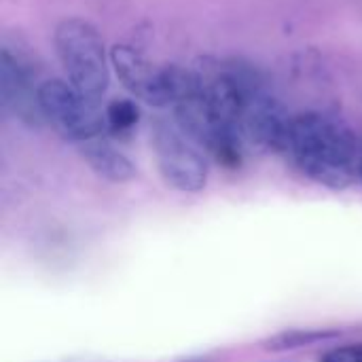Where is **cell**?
Segmentation results:
<instances>
[{
    "instance_id": "cell-1",
    "label": "cell",
    "mask_w": 362,
    "mask_h": 362,
    "mask_svg": "<svg viewBox=\"0 0 362 362\" xmlns=\"http://www.w3.org/2000/svg\"><path fill=\"white\" fill-rule=\"evenodd\" d=\"M361 146L354 129L337 115L305 110L293 117L286 155L297 170L331 191H344L358 178Z\"/></svg>"
},
{
    "instance_id": "cell-2",
    "label": "cell",
    "mask_w": 362,
    "mask_h": 362,
    "mask_svg": "<svg viewBox=\"0 0 362 362\" xmlns=\"http://www.w3.org/2000/svg\"><path fill=\"white\" fill-rule=\"evenodd\" d=\"M110 64L115 66L121 85L148 106L174 108L199 93L193 68H182L178 64L157 66L132 45H115L110 49Z\"/></svg>"
},
{
    "instance_id": "cell-3",
    "label": "cell",
    "mask_w": 362,
    "mask_h": 362,
    "mask_svg": "<svg viewBox=\"0 0 362 362\" xmlns=\"http://www.w3.org/2000/svg\"><path fill=\"white\" fill-rule=\"evenodd\" d=\"M53 45L70 85L100 102L108 91L110 70L98 28L83 17H66L53 30Z\"/></svg>"
},
{
    "instance_id": "cell-4",
    "label": "cell",
    "mask_w": 362,
    "mask_h": 362,
    "mask_svg": "<svg viewBox=\"0 0 362 362\" xmlns=\"http://www.w3.org/2000/svg\"><path fill=\"white\" fill-rule=\"evenodd\" d=\"M176 125L218 165L238 170L244 163L246 140L240 125L216 112L204 98L193 95L174 106Z\"/></svg>"
},
{
    "instance_id": "cell-5",
    "label": "cell",
    "mask_w": 362,
    "mask_h": 362,
    "mask_svg": "<svg viewBox=\"0 0 362 362\" xmlns=\"http://www.w3.org/2000/svg\"><path fill=\"white\" fill-rule=\"evenodd\" d=\"M38 102L45 121L68 142L83 144L106 134V117L100 102L83 95L70 83L59 78L40 81Z\"/></svg>"
},
{
    "instance_id": "cell-6",
    "label": "cell",
    "mask_w": 362,
    "mask_h": 362,
    "mask_svg": "<svg viewBox=\"0 0 362 362\" xmlns=\"http://www.w3.org/2000/svg\"><path fill=\"white\" fill-rule=\"evenodd\" d=\"M151 142L161 178L180 193H199L208 182V159L204 151L165 119L151 125Z\"/></svg>"
},
{
    "instance_id": "cell-7",
    "label": "cell",
    "mask_w": 362,
    "mask_h": 362,
    "mask_svg": "<svg viewBox=\"0 0 362 362\" xmlns=\"http://www.w3.org/2000/svg\"><path fill=\"white\" fill-rule=\"evenodd\" d=\"M38 68L34 57L19 42H4L0 49V104L2 110L30 129L47 121L38 102Z\"/></svg>"
},
{
    "instance_id": "cell-8",
    "label": "cell",
    "mask_w": 362,
    "mask_h": 362,
    "mask_svg": "<svg viewBox=\"0 0 362 362\" xmlns=\"http://www.w3.org/2000/svg\"><path fill=\"white\" fill-rule=\"evenodd\" d=\"M293 117L295 115H291L272 91L259 95L244 108L240 119V129L246 146L286 155Z\"/></svg>"
},
{
    "instance_id": "cell-9",
    "label": "cell",
    "mask_w": 362,
    "mask_h": 362,
    "mask_svg": "<svg viewBox=\"0 0 362 362\" xmlns=\"http://www.w3.org/2000/svg\"><path fill=\"white\" fill-rule=\"evenodd\" d=\"M78 151L85 163L91 168V172L102 180L123 185V182H132L138 176L134 161L102 136L78 144Z\"/></svg>"
},
{
    "instance_id": "cell-10",
    "label": "cell",
    "mask_w": 362,
    "mask_h": 362,
    "mask_svg": "<svg viewBox=\"0 0 362 362\" xmlns=\"http://www.w3.org/2000/svg\"><path fill=\"white\" fill-rule=\"evenodd\" d=\"M339 335H341L339 329H288L265 339L263 348L269 352H291V350L310 348L316 344L337 339Z\"/></svg>"
},
{
    "instance_id": "cell-11",
    "label": "cell",
    "mask_w": 362,
    "mask_h": 362,
    "mask_svg": "<svg viewBox=\"0 0 362 362\" xmlns=\"http://www.w3.org/2000/svg\"><path fill=\"white\" fill-rule=\"evenodd\" d=\"M104 117H106V134L127 136L140 123V106L129 98H115L104 108Z\"/></svg>"
},
{
    "instance_id": "cell-12",
    "label": "cell",
    "mask_w": 362,
    "mask_h": 362,
    "mask_svg": "<svg viewBox=\"0 0 362 362\" xmlns=\"http://www.w3.org/2000/svg\"><path fill=\"white\" fill-rule=\"evenodd\" d=\"M320 362H362V341L331 348L320 356Z\"/></svg>"
},
{
    "instance_id": "cell-13",
    "label": "cell",
    "mask_w": 362,
    "mask_h": 362,
    "mask_svg": "<svg viewBox=\"0 0 362 362\" xmlns=\"http://www.w3.org/2000/svg\"><path fill=\"white\" fill-rule=\"evenodd\" d=\"M358 180L362 182V151H361V163H358Z\"/></svg>"
}]
</instances>
